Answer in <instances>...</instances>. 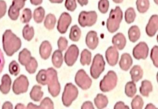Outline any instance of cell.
Masks as SVG:
<instances>
[{"instance_id": "obj_1", "label": "cell", "mask_w": 158, "mask_h": 109, "mask_svg": "<svg viewBox=\"0 0 158 109\" xmlns=\"http://www.w3.org/2000/svg\"><path fill=\"white\" fill-rule=\"evenodd\" d=\"M3 49L8 56H11L22 46V41L11 30H7L2 35Z\"/></svg>"}, {"instance_id": "obj_2", "label": "cell", "mask_w": 158, "mask_h": 109, "mask_svg": "<svg viewBox=\"0 0 158 109\" xmlns=\"http://www.w3.org/2000/svg\"><path fill=\"white\" fill-rule=\"evenodd\" d=\"M48 85V90L53 97H56L60 94L61 90L60 85L58 80L57 71L52 67L46 70L45 85Z\"/></svg>"}, {"instance_id": "obj_3", "label": "cell", "mask_w": 158, "mask_h": 109, "mask_svg": "<svg viewBox=\"0 0 158 109\" xmlns=\"http://www.w3.org/2000/svg\"><path fill=\"white\" fill-rule=\"evenodd\" d=\"M123 17V11L119 6H116L114 9L111 10L106 23L107 29L109 32L114 33L119 29Z\"/></svg>"}, {"instance_id": "obj_4", "label": "cell", "mask_w": 158, "mask_h": 109, "mask_svg": "<svg viewBox=\"0 0 158 109\" xmlns=\"http://www.w3.org/2000/svg\"><path fill=\"white\" fill-rule=\"evenodd\" d=\"M78 95L77 87L72 83H67L64 87L62 97L64 105L67 107L71 106L73 102L77 98Z\"/></svg>"}, {"instance_id": "obj_5", "label": "cell", "mask_w": 158, "mask_h": 109, "mask_svg": "<svg viewBox=\"0 0 158 109\" xmlns=\"http://www.w3.org/2000/svg\"><path fill=\"white\" fill-rule=\"evenodd\" d=\"M117 76L112 70L109 71L100 83V88L103 92H109L112 90L117 85Z\"/></svg>"}, {"instance_id": "obj_6", "label": "cell", "mask_w": 158, "mask_h": 109, "mask_svg": "<svg viewBox=\"0 0 158 109\" xmlns=\"http://www.w3.org/2000/svg\"><path fill=\"white\" fill-rule=\"evenodd\" d=\"M105 62L103 56L100 54H97L93 58V62L90 69L91 76L94 79L99 77L101 74L105 69Z\"/></svg>"}, {"instance_id": "obj_7", "label": "cell", "mask_w": 158, "mask_h": 109, "mask_svg": "<svg viewBox=\"0 0 158 109\" xmlns=\"http://www.w3.org/2000/svg\"><path fill=\"white\" fill-rule=\"evenodd\" d=\"M98 19V14L94 11H82L78 16V23L79 25L85 27H90L96 24Z\"/></svg>"}, {"instance_id": "obj_8", "label": "cell", "mask_w": 158, "mask_h": 109, "mask_svg": "<svg viewBox=\"0 0 158 109\" xmlns=\"http://www.w3.org/2000/svg\"><path fill=\"white\" fill-rule=\"evenodd\" d=\"M75 81L77 85L84 90L88 89L92 85V79L84 69L78 70L76 74Z\"/></svg>"}, {"instance_id": "obj_9", "label": "cell", "mask_w": 158, "mask_h": 109, "mask_svg": "<svg viewBox=\"0 0 158 109\" xmlns=\"http://www.w3.org/2000/svg\"><path fill=\"white\" fill-rule=\"evenodd\" d=\"M28 79L24 75H22L15 80L13 85V91L16 95L25 93L28 90Z\"/></svg>"}, {"instance_id": "obj_10", "label": "cell", "mask_w": 158, "mask_h": 109, "mask_svg": "<svg viewBox=\"0 0 158 109\" xmlns=\"http://www.w3.org/2000/svg\"><path fill=\"white\" fill-rule=\"evenodd\" d=\"M79 49L75 44H72L68 48L64 54V59L65 63L69 67L74 64L79 55Z\"/></svg>"}, {"instance_id": "obj_11", "label": "cell", "mask_w": 158, "mask_h": 109, "mask_svg": "<svg viewBox=\"0 0 158 109\" xmlns=\"http://www.w3.org/2000/svg\"><path fill=\"white\" fill-rule=\"evenodd\" d=\"M148 47L144 42H140L133 49V56L137 60H145L148 57Z\"/></svg>"}, {"instance_id": "obj_12", "label": "cell", "mask_w": 158, "mask_h": 109, "mask_svg": "<svg viewBox=\"0 0 158 109\" xmlns=\"http://www.w3.org/2000/svg\"><path fill=\"white\" fill-rule=\"evenodd\" d=\"M72 18L70 14L66 12H64L61 14L58 22L57 30L61 34L66 33L70 24Z\"/></svg>"}, {"instance_id": "obj_13", "label": "cell", "mask_w": 158, "mask_h": 109, "mask_svg": "<svg viewBox=\"0 0 158 109\" xmlns=\"http://www.w3.org/2000/svg\"><path fill=\"white\" fill-rule=\"evenodd\" d=\"M107 63L111 66L116 65L119 59V52L114 46H110L105 52Z\"/></svg>"}, {"instance_id": "obj_14", "label": "cell", "mask_w": 158, "mask_h": 109, "mask_svg": "<svg viewBox=\"0 0 158 109\" xmlns=\"http://www.w3.org/2000/svg\"><path fill=\"white\" fill-rule=\"evenodd\" d=\"M158 29V16L153 15L151 17L146 27V31L149 37L154 36Z\"/></svg>"}, {"instance_id": "obj_15", "label": "cell", "mask_w": 158, "mask_h": 109, "mask_svg": "<svg viewBox=\"0 0 158 109\" xmlns=\"http://www.w3.org/2000/svg\"><path fill=\"white\" fill-rule=\"evenodd\" d=\"M85 42L89 49L95 50L98 47L99 43V38L97 32L94 30H90L88 32L86 36Z\"/></svg>"}, {"instance_id": "obj_16", "label": "cell", "mask_w": 158, "mask_h": 109, "mask_svg": "<svg viewBox=\"0 0 158 109\" xmlns=\"http://www.w3.org/2000/svg\"><path fill=\"white\" fill-rule=\"evenodd\" d=\"M39 50L41 58L44 60L48 59L52 51V46L50 42L47 40L42 42L40 47Z\"/></svg>"}, {"instance_id": "obj_17", "label": "cell", "mask_w": 158, "mask_h": 109, "mask_svg": "<svg viewBox=\"0 0 158 109\" xmlns=\"http://www.w3.org/2000/svg\"><path fill=\"white\" fill-rule=\"evenodd\" d=\"M126 38L123 33L119 32L115 34L112 38V43L114 47L119 50H122L125 47Z\"/></svg>"}, {"instance_id": "obj_18", "label": "cell", "mask_w": 158, "mask_h": 109, "mask_svg": "<svg viewBox=\"0 0 158 109\" xmlns=\"http://www.w3.org/2000/svg\"><path fill=\"white\" fill-rule=\"evenodd\" d=\"M133 64V59L129 54L123 53L121 56L119 66L121 69L127 71L128 70Z\"/></svg>"}, {"instance_id": "obj_19", "label": "cell", "mask_w": 158, "mask_h": 109, "mask_svg": "<svg viewBox=\"0 0 158 109\" xmlns=\"http://www.w3.org/2000/svg\"><path fill=\"white\" fill-rule=\"evenodd\" d=\"M12 80L8 74L3 75L2 78V84L0 85V91L3 94H7L10 92Z\"/></svg>"}, {"instance_id": "obj_20", "label": "cell", "mask_w": 158, "mask_h": 109, "mask_svg": "<svg viewBox=\"0 0 158 109\" xmlns=\"http://www.w3.org/2000/svg\"><path fill=\"white\" fill-rule=\"evenodd\" d=\"M131 79L134 82H137L142 79L143 71L141 67L139 65H135L130 71Z\"/></svg>"}, {"instance_id": "obj_21", "label": "cell", "mask_w": 158, "mask_h": 109, "mask_svg": "<svg viewBox=\"0 0 158 109\" xmlns=\"http://www.w3.org/2000/svg\"><path fill=\"white\" fill-rule=\"evenodd\" d=\"M94 103L98 109H103L107 107L109 100L108 98L103 94H98L94 99Z\"/></svg>"}, {"instance_id": "obj_22", "label": "cell", "mask_w": 158, "mask_h": 109, "mask_svg": "<svg viewBox=\"0 0 158 109\" xmlns=\"http://www.w3.org/2000/svg\"><path fill=\"white\" fill-rule=\"evenodd\" d=\"M44 92L41 91V87L38 85H35L32 88L30 92V97L33 101L39 102L43 96Z\"/></svg>"}, {"instance_id": "obj_23", "label": "cell", "mask_w": 158, "mask_h": 109, "mask_svg": "<svg viewBox=\"0 0 158 109\" xmlns=\"http://www.w3.org/2000/svg\"><path fill=\"white\" fill-rule=\"evenodd\" d=\"M52 64L56 68H60L63 63V56L62 53L60 50H56L53 52L52 58Z\"/></svg>"}, {"instance_id": "obj_24", "label": "cell", "mask_w": 158, "mask_h": 109, "mask_svg": "<svg viewBox=\"0 0 158 109\" xmlns=\"http://www.w3.org/2000/svg\"><path fill=\"white\" fill-rule=\"evenodd\" d=\"M128 36L129 40L135 42L138 40L140 37V31L138 26H132L128 30Z\"/></svg>"}, {"instance_id": "obj_25", "label": "cell", "mask_w": 158, "mask_h": 109, "mask_svg": "<svg viewBox=\"0 0 158 109\" xmlns=\"http://www.w3.org/2000/svg\"><path fill=\"white\" fill-rule=\"evenodd\" d=\"M31 57L32 56L30 51L26 48H24L19 53L18 61L22 65L25 66L29 63Z\"/></svg>"}, {"instance_id": "obj_26", "label": "cell", "mask_w": 158, "mask_h": 109, "mask_svg": "<svg viewBox=\"0 0 158 109\" xmlns=\"http://www.w3.org/2000/svg\"><path fill=\"white\" fill-rule=\"evenodd\" d=\"M152 91V86L150 81L145 79L141 82V86L139 87V91L142 96L148 97L149 94Z\"/></svg>"}, {"instance_id": "obj_27", "label": "cell", "mask_w": 158, "mask_h": 109, "mask_svg": "<svg viewBox=\"0 0 158 109\" xmlns=\"http://www.w3.org/2000/svg\"><path fill=\"white\" fill-rule=\"evenodd\" d=\"M56 18L53 14H49L47 15L44 20V25L45 27L48 30L53 29L56 23Z\"/></svg>"}, {"instance_id": "obj_28", "label": "cell", "mask_w": 158, "mask_h": 109, "mask_svg": "<svg viewBox=\"0 0 158 109\" xmlns=\"http://www.w3.org/2000/svg\"><path fill=\"white\" fill-rule=\"evenodd\" d=\"M45 15V10L42 6H39L36 8L34 12L33 18L35 22L40 23L43 21Z\"/></svg>"}, {"instance_id": "obj_29", "label": "cell", "mask_w": 158, "mask_h": 109, "mask_svg": "<svg viewBox=\"0 0 158 109\" xmlns=\"http://www.w3.org/2000/svg\"><path fill=\"white\" fill-rule=\"evenodd\" d=\"M81 36V30L77 25H74L71 28L69 34V38L73 42H77L80 39Z\"/></svg>"}, {"instance_id": "obj_30", "label": "cell", "mask_w": 158, "mask_h": 109, "mask_svg": "<svg viewBox=\"0 0 158 109\" xmlns=\"http://www.w3.org/2000/svg\"><path fill=\"white\" fill-rule=\"evenodd\" d=\"M137 92L136 86L135 82L129 81L127 83L125 88V93L127 97L132 98Z\"/></svg>"}, {"instance_id": "obj_31", "label": "cell", "mask_w": 158, "mask_h": 109, "mask_svg": "<svg viewBox=\"0 0 158 109\" xmlns=\"http://www.w3.org/2000/svg\"><path fill=\"white\" fill-rule=\"evenodd\" d=\"M23 35L24 38L28 41H30L34 38L35 30L33 26H30L29 25H26L23 30Z\"/></svg>"}, {"instance_id": "obj_32", "label": "cell", "mask_w": 158, "mask_h": 109, "mask_svg": "<svg viewBox=\"0 0 158 109\" xmlns=\"http://www.w3.org/2000/svg\"><path fill=\"white\" fill-rule=\"evenodd\" d=\"M138 11L141 14L147 12L149 8L150 2L149 0H137L136 2Z\"/></svg>"}, {"instance_id": "obj_33", "label": "cell", "mask_w": 158, "mask_h": 109, "mask_svg": "<svg viewBox=\"0 0 158 109\" xmlns=\"http://www.w3.org/2000/svg\"><path fill=\"white\" fill-rule=\"evenodd\" d=\"M80 61L83 66L89 65L91 61V52L87 49L83 50L81 52Z\"/></svg>"}, {"instance_id": "obj_34", "label": "cell", "mask_w": 158, "mask_h": 109, "mask_svg": "<svg viewBox=\"0 0 158 109\" xmlns=\"http://www.w3.org/2000/svg\"><path fill=\"white\" fill-rule=\"evenodd\" d=\"M136 14L133 7H129L125 13V19L127 24H131L135 21Z\"/></svg>"}, {"instance_id": "obj_35", "label": "cell", "mask_w": 158, "mask_h": 109, "mask_svg": "<svg viewBox=\"0 0 158 109\" xmlns=\"http://www.w3.org/2000/svg\"><path fill=\"white\" fill-rule=\"evenodd\" d=\"M38 64L35 57H31L29 63L25 66L26 70L30 74L35 73Z\"/></svg>"}, {"instance_id": "obj_36", "label": "cell", "mask_w": 158, "mask_h": 109, "mask_svg": "<svg viewBox=\"0 0 158 109\" xmlns=\"http://www.w3.org/2000/svg\"><path fill=\"white\" fill-rule=\"evenodd\" d=\"M132 109H142L144 105V101L139 95H137L133 99L131 102Z\"/></svg>"}, {"instance_id": "obj_37", "label": "cell", "mask_w": 158, "mask_h": 109, "mask_svg": "<svg viewBox=\"0 0 158 109\" xmlns=\"http://www.w3.org/2000/svg\"><path fill=\"white\" fill-rule=\"evenodd\" d=\"M32 18V11L29 8H27L23 10L21 21L23 23L29 22Z\"/></svg>"}, {"instance_id": "obj_38", "label": "cell", "mask_w": 158, "mask_h": 109, "mask_svg": "<svg viewBox=\"0 0 158 109\" xmlns=\"http://www.w3.org/2000/svg\"><path fill=\"white\" fill-rule=\"evenodd\" d=\"M9 71L11 75L17 76L20 72V66L16 61H12L9 65Z\"/></svg>"}, {"instance_id": "obj_39", "label": "cell", "mask_w": 158, "mask_h": 109, "mask_svg": "<svg viewBox=\"0 0 158 109\" xmlns=\"http://www.w3.org/2000/svg\"><path fill=\"white\" fill-rule=\"evenodd\" d=\"M40 106L42 109H54V104L50 98L46 97L40 103Z\"/></svg>"}, {"instance_id": "obj_40", "label": "cell", "mask_w": 158, "mask_h": 109, "mask_svg": "<svg viewBox=\"0 0 158 109\" xmlns=\"http://www.w3.org/2000/svg\"><path fill=\"white\" fill-rule=\"evenodd\" d=\"M110 6V2L108 0H100L98 4V8L100 12L105 14L108 12Z\"/></svg>"}, {"instance_id": "obj_41", "label": "cell", "mask_w": 158, "mask_h": 109, "mask_svg": "<svg viewBox=\"0 0 158 109\" xmlns=\"http://www.w3.org/2000/svg\"><path fill=\"white\" fill-rule=\"evenodd\" d=\"M151 58L153 62V65L156 67H158V47L157 45L152 48L151 52Z\"/></svg>"}, {"instance_id": "obj_42", "label": "cell", "mask_w": 158, "mask_h": 109, "mask_svg": "<svg viewBox=\"0 0 158 109\" xmlns=\"http://www.w3.org/2000/svg\"><path fill=\"white\" fill-rule=\"evenodd\" d=\"M8 15L12 20H16L20 15V10L10 6L8 11Z\"/></svg>"}, {"instance_id": "obj_43", "label": "cell", "mask_w": 158, "mask_h": 109, "mask_svg": "<svg viewBox=\"0 0 158 109\" xmlns=\"http://www.w3.org/2000/svg\"><path fill=\"white\" fill-rule=\"evenodd\" d=\"M68 40L66 38L61 37L58 41V46L59 50L62 52L66 50L68 46Z\"/></svg>"}, {"instance_id": "obj_44", "label": "cell", "mask_w": 158, "mask_h": 109, "mask_svg": "<svg viewBox=\"0 0 158 109\" xmlns=\"http://www.w3.org/2000/svg\"><path fill=\"white\" fill-rule=\"evenodd\" d=\"M64 5L68 11L73 12L77 7L76 0H66Z\"/></svg>"}, {"instance_id": "obj_45", "label": "cell", "mask_w": 158, "mask_h": 109, "mask_svg": "<svg viewBox=\"0 0 158 109\" xmlns=\"http://www.w3.org/2000/svg\"><path fill=\"white\" fill-rule=\"evenodd\" d=\"M26 1L27 0H13L11 6L20 11V10L23 8Z\"/></svg>"}, {"instance_id": "obj_46", "label": "cell", "mask_w": 158, "mask_h": 109, "mask_svg": "<svg viewBox=\"0 0 158 109\" xmlns=\"http://www.w3.org/2000/svg\"><path fill=\"white\" fill-rule=\"evenodd\" d=\"M7 4L3 0H0V19L2 18L7 12Z\"/></svg>"}, {"instance_id": "obj_47", "label": "cell", "mask_w": 158, "mask_h": 109, "mask_svg": "<svg viewBox=\"0 0 158 109\" xmlns=\"http://www.w3.org/2000/svg\"><path fill=\"white\" fill-rule=\"evenodd\" d=\"M5 65V59L3 52L0 49V74L2 72Z\"/></svg>"}, {"instance_id": "obj_48", "label": "cell", "mask_w": 158, "mask_h": 109, "mask_svg": "<svg viewBox=\"0 0 158 109\" xmlns=\"http://www.w3.org/2000/svg\"><path fill=\"white\" fill-rule=\"evenodd\" d=\"M114 109H130L127 105H125L123 102L119 101L115 103Z\"/></svg>"}, {"instance_id": "obj_49", "label": "cell", "mask_w": 158, "mask_h": 109, "mask_svg": "<svg viewBox=\"0 0 158 109\" xmlns=\"http://www.w3.org/2000/svg\"><path fill=\"white\" fill-rule=\"evenodd\" d=\"M81 109H95L91 102L87 101L85 102L81 106Z\"/></svg>"}, {"instance_id": "obj_50", "label": "cell", "mask_w": 158, "mask_h": 109, "mask_svg": "<svg viewBox=\"0 0 158 109\" xmlns=\"http://www.w3.org/2000/svg\"><path fill=\"white\" fill-rule=\"evenodd\" d=\"M2 109H13V104L10 102H5L2 105Z\"/></svg>"}, {"instance_id": "obj_51", "label": "cell", "mask_w": 158, "mask_h": 109, "mask_svg": "<svg viewBox=\"0 0 158 109\" xmlns=\"http://www.w3.org/2000/svg\"><path fill=\"white\" fill-rule=\"evenodd\" d=\"M27 109H42L40 106H38L32 103H29L27 104Z\"/></svg>"}, {"instance_id": "obj_52", "label": "cell", "mask_w": 158, "mask_h": 109, "mask_svg": "<svg viewBox=\"0 0 158 109\" xmlns=\"http://www.w3.org/2000/svg\"><path fill=\"white\" fill-rule=\"evenodd\" d=\"M30 1L32 5L38 6L42 3L43 0H30Z\"/></svg>"}, {"instance_id": "obj_53", "label": "cell", "mask_w": 158, "mask_h": 109, "mask_svg": "<svg viewBox=\"0 0 158 109\" xmlns=\"http://www.w3.org/2000/svg\"><path fill=\"white\" fill-rule=\"evenodd\" d=\"M15 109H27V107H26L24 104H23V103H19L16 104Z\"/></svg>"}, {"instance_id": "obj_54", "label": "cell", "mask_w": 158, "mask_h": 109, "mask_svg": "<svg viewBox=\"0 0 158 109\" xmlns=\"http://www.w3.org/2000/svg\"><path fill=\"white\" fill-rule=\"evenodd\" d=\"M78 3L82 6L87 5L88 3V0H77Z\"/></svg>"}, {"instance_id": "obj_55", "label": "cell", "mask_w": 158, "mask_h": 109, "mask_svg": "<svg viewBox=\"0 0 158 109\" xmlns=\"http://www.w3.org/2000/svg\"><path fill=\"white\" fill-rule=\"evenodd\" d=\"M145 109H158L152 103H148L145 107Z\"/></svg>"}, {"instance_id": "obj_56", "label": "cell", "mask_w": 158, "mask_h": 109, "mask_svg": "<svg viewBox=\"0 0 158 109\" xmlns=\"http://www.w3.org/2000/svg\"><path fill=\"white\" fill-rule=\"evenodd\" d=\"M49 1L52 3H61L64 0H49Z\"/></svg>"}, {"instance_id": "obj_57", "label": "cell", "mask_w": 158, "mask_h": 109, "mask_svg": "<svg viewBox=\"0 0 158 109\" xmlns=\"http://www.w3.org/2000/svg\"><path fill=\"white\" fill-rule=\"evenodd\" d=\"M112 1L115 3L119 4L123 2V0H112Z\"/></svg>"}, {"instance_id": "obj_58", "label": "cell", "mask_w": 158, "mask_h": 109, "mask_svg": "<svg viewBox=\"0 0 158 109\" xmlns=\"http://www.w3.org/2000/svg\"><path fill=\"white\" fill-rule=\"evenodd\" d=\"M153 1H154V2H155L156 4H158V0H153Z\"/></svg>"}]
</instances>
